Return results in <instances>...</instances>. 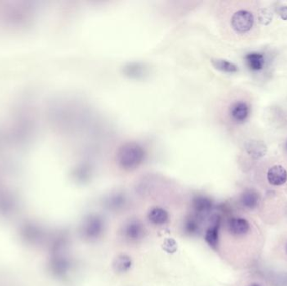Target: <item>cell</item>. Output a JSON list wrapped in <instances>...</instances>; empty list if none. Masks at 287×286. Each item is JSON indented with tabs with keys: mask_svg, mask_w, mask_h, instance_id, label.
Returning a JSON list of instances; mask_svg holds the SVG:
<instances>
[{
	"mask_svg": "<svg viewBox=\"0 0 287 286\" xmlns=\"http://www.w3.org/2000/svg\"><path fill=\"white\" fill-rule=\"evenodd\" d=\"M116 159L121 168L132 171L142 163L145 159V150L137 143H125L119 147Z\"/></svg>",
	"mask_w": 287,
	"mask_h": 286,
	"instance_id": "cell-1",
	"label": "cell"
},
{
	"mask_svg": "<svg viewBox=\"0 0 287 286\" xmlns=\"http://www.w3.org/2000/svg\"><path fill=\"white\" fill-rule=\"evenodd\" d=\"M254 19L249 11L239 10L237 11L231 19L232 27L234 30L239 33H245L252 29Z\"/></svg>",
	"mask_w": 287,
	"mask_h": 286,
	"instance_id": "cell-2",
	"label": "cell"
},
{
	"mask_svg": "<svg viewBox=\"0 0 287 286\" xmlns=\"http://www.w3.org/2000/svg\"><path fill=\"white\" fill-rule=\"evenodd\" d=\"M104 223L98 215L90 216L83 224V235L90 240H95L104 232Z\"/></svg>",
	"mask_w": 287,
	"mask_h": 286,
	"instance_id": "cell-3",
	"label": "cell"
},
{
	"mask_svg": "<svg viewBox=\"0 0 287 286\" xmlns=\"http://www.w3.org/2000/svg\"><path fill=\"white\" fill-rule=\"evenodd\" d=\"M227 229L229 233L234 237H244L251 231V225L246 219L234 217L228 221Z\"/></svg>",
	"mask_w": 287,
	"mask_h": 286,
	"instance_id": "cell-4",
	"label": "cell"
},
{
	"mask_svg": "<svg viewBox=\"0 0 287 286\" xmlns=\"http://www.w3.org/2000/svg\"><path fill=\"white\" fill-rule=\"evenodd\" d=\"M145 233V227L139 220H131L123 227L124 238L132 242L142 239Z\"/></svg>",
	"mask_w": 287,
	"mask_h": 286,
	"instance_id": "cell-5",
	"label": "cell"
},
{
	"mask_svg": "<svg viewBox=\"0 0 287 286\" xmlns=\"http://www.w3.org/2000/svg\"><path fill=\"white\" fill-rule=\"evenodd\" d=\"M267 180L270 185L280 186L287 181V171L282 166H274L267 172Z\"/></svg>",
	"mask_w": 287,
	"mask_h": 286,
	"instance_id": "cell-6",
	"label": "cell"
},
{
	"mask_svg": "<svg viewBox=\"0 0 287 286\" xmlns=\"http://www.w3.org/2000/svg\"><path fill=\"white\" fill-rule=\"evenodd\" d=\"M219 231H220V220L219 218L215 219L212 221V224H210V226L208 227L207 231L205 233L206 243L210 246L211 248H216L218 245V241H219Z\"/></svg>",
	"mask_w": 287,
	"mask_h": 286,
	"instance_id": "cell-7",
	"label": "cell"
},
{
	"mask_svg": "<svg viewBox=\"0 0 287 286\" xmlns=\"http://www.w3.org/2000/svg\"><path fill=\"white\" fill-rule=\"evenodd\" d=\"M212 204L211 201L208 197L203 196H198L196 197L193 201V207L197 216H203L208 214L212 209Z\"/></svg>",
	"mask_w": 287,
	"mask_h": 286,
	"instance_id": "cell-8",
	"label": "cell"
},
{
	"mask_svg": "<svg viewBox=\"0 0 287 286\" xmlns=\"http://www.w3.org/2000/svg\"><path fill=\"white\" fill-rule=\"evenodd\" d=\"M249 108L244 102H237L231 107L230 114L237 122H244L249 117Z\"/></svg>",
	"mask_w": 287,
	"mask_h": 286,
	"instance_id": "cell-9",
	"label": "cell"
},
{
	"mask_svg": "<svg viewBox=\"0 0 287 286\" xmlns=\"http://www.w3.org/2000/svg\"><path fill=\"white\" fill-rule=\"evenodd\" d=\"M148 219L154 225L162 226L169 220V214L167 210L162 207H154L148 213Z\"/></svg>",
	"mask_w": 287,
	"mask_h": 286,
	"instance_id": "cell-10",
	"label": "cell"
},
{
	"mask_svg": "<svg viewBox=\"0 0 287 286\" xmlns=\"http://www.w3.org/2000/svg\"><path fill=\"white\" fill-rule=\"evenodd\" d=\"M131 258L129 257L128 255H121L117 257L114 263V268L115 271L118 273H125L129 271L131 268Z\"/></svg>",
	"mask_w": 287,
	"mask_h": 286,
	"instance_id": "cell-11",
	"label": "cell"
},
{
	"mask_svg": "<svg viewBox=\"0 0 287 286\" xmlns=\"http://www.w3.org/2000/svg\"><path fill=\"white\" fill-rule=\"evenodd\" d=\"M247 63L251 70L259 71L263 68L265 59L263 55L259 53H251L246 55Z\"/></svg>",
	"mask_w": 287,
	"mask_h": 286,
	"instance_id": "cell-12",
	"label": "cell"
},
{
	"mask_svg": "<svg viewBox=\"0 0 287 286\" xmlns=\"http://www.w3.org/2000/svg\"><path fill=\"white\" fill-rule=\"evenodd\" d=\"M212 65L218 70L222 71L225 72H236L238 71V68L236 65H234L233 63L228 61V60H221V59H214L212 60Z\"/></svg>",
	"mask_w": 287,
	"mask_h": 286,
	"instance_id": "cell-13",
	"label": "cell"
},
{
	"mask_svg": "<svg viewBox=\"0 0 287 286\" xmlns=\"http://www.w3.org/2000/svg\"><path fill=\"white\" fill-rule=\"evenodd\" d=\"M242 202L244 206L249 208L254 207L258 202V196L253 190H248L242 196Z\"/></svg>",
	"mask_w": 287,
	"mask_h": 286,
	"instance_id": "cell-14",
	"label": "cell"
},
{
	"mask_svg": "<svg viewBox=\"0 0 287 286\" xmlns=\"http://www.w3.org/2000/svg\"><path fill=\"white\" fill-rule=\"evenodd\" d=\"M197 216L195 217H190V218L186 221L185 224V229H186V233H190V234H195L199 231V221Z\"/></svg>",
	"mask_w": 287,
	"mask_h": 286,
	"instance_id": "cell-15",
	"label": "cell"
},
{
	"mask_svg": "<svg viewBox=\"0 0 287 286\" xmlns=\"http://www.w3.org/2000/svg\"><path fill=\"white\" fill-rule=\"evenodd\" d=\"M125 73L131 77H138L140 75H143V67L140 64H130L125 68Z\"/></svg>",
	"mask_w": 287,
	"mask_h": 286,
	"instance_id": "cell-16",
	"label": "cell"
},
{
	"mask_svg": "<svg viewBox=\"0 0 287 286\" xmlns=\"http://www.w3.org/2000/svg\"><path fill=\"white\" fill-rule=\"evenodd\" d=\"M163 248L167 252H175L177 249L176 241L172 238H168L163 243Z\"/></svg>",
	"mask_w": 287,
	"mask_h": 286,
	"instance_id": "cell-17",
	"label": "cell"
},
{
	"mask_svg": "<svg viewBox=\"0 0 287 286\" xmlns=\"http://www.w3.org/2000/svg\"><path fill=\"white\" fill-rule=\"evenodd\" d=\"M271 19V14L270 12L267 13H262V14H260V21L262 22L264 24V21L265 22V24H267L270 21Z\"/></svg>",
	"mask_w": 287,
	"mask_h": 286,
	"instance_id": "cell-18",
	"label": "cell"
},
{
	"mask_svg": "<svg viewBox=\"0 0 287 286\" xmlns=\"http://www.w3.org/2000/svg\"><path fill=\"white\" fill-rule=\"evenodd\" d=\"M278 13H279L280 17L282 18L284 20H287V6L280 7Z\"/></svg>",
	"mask_w": 287,
	"mask_h": 286,
	"instance_id": "cell-19",
	"label": "cell"
},
{
	"mask_svg": "<svg viewBox=\"0 0 287 286\" xmlns=\"http://www.w3.org/2000/svg\"><path fill=\"white\" fill-rule=\"evenodd\" d=\"M249 286H261V285H260V284H250V285Z\"/></svg>",
	"mask_w": 287,
	"mask_h": 286,
	"instance_id": "cell-20",
	"label": "cell"
},
{
	"mask_svg": "<svg viewBox=\"0 0 287 286\" xmlns=\"http://www.w3.org/2000/svg\"><path fill=\"white\" fill-rule=\"evenodd\" d=\"M286 252H287V245H286Z\"/></svg>",
	"mask_w": 287,
	"mask_h": 286,
	"instance_id": "cell-21",
	"label": "cell"
},
{
	"mask_svg": "<svg viewBox=\"0 0 287 286\" xmlns=\"http://www.w3.org/2000/svg\"><path fill=\"white\" fill-rule=\"evenodd\" d=\"M286 146H287V144H286Z\"/></svg>",
	"mask_w": 287,
	"mask_h": 286,
	"instance_id": "cell-22",
	"label": "cell"
}]
</instances>
